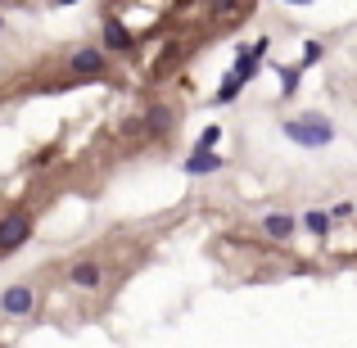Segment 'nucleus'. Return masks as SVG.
I'll use <instances>...</instances> for the list:
<instances>
[{
	"mask_svg": "<svg viewBox=\"0 0 357 348\" xmlns=\"http://www.w3.org/2000/svg\"><path fill=\"white\" fill-rule=\"evenodd\" d=\"M280 136L289 140V145H298V149H326V145H335V122L326 118V114H317V109H307V114H294V118H280Z\"/></svg>",
	"mask_w": 357,
	"mask_h": 348,
	"instance_id": "nucleus-1",
	"label": "nucleus"
},
{
	"mask_svg": "<svg viewBox=\"0 0 357 348\" xmlns=\"http://www.w3.org/2000/svg\"><path fill=\"white\" fill-rule=\"evenodd\" d=\"M32 231H36V218L27 209L5 213V218H0V258H5V253H14V249H23V244L32 240Z\"/></svg>",
	"mask_w": 357,
	"mask_h": 348,
	"instance_id": "nucleus-2",
	"label": "nucleus"
},
{
	"mask_svg": "<svg viewBox=\"0 0 357 348\" xmlns=\"http://www.w3.org/2000/svg\"><path fill=\"white\" fill-rule=\"evenodd\" d=\"M136 45H140V36L118 14H105V23H100V50L105 54H131Z\"/></svg>",
	"mask_w": 357,
	"mask_h": 348,
	"instance_id": "nucleus-3",
	"label": "nucleus"
},
{
	"mask_svg": "<svg viewBox=\"0 0 357 348\" xmlns=\"http://www.w3.org/2000/svg\"><path fill=\"white\" fill-rule=\"evenodd\" d=\"M68 73L73 77H109L114 63H109V54L100 50V45H77V50L68 54Z\"/></svg>",
	"mask_w": 357,
	"mask_h": 348,
	"instance_id": "nucleus-4",
	"label": "nucleus"
},
{
	"mask_svg": "<svg viewBox=\"0 0 357 348\" xmlns=\"http://www.w3.org/2000/svg\"><path fill=\"white\" fill-rule=\"evenodd\" d=\"M36 312V285L18 280V285L0 289V317H32Z\"/></svg>",
	"mask_w": 357,
	"mask_h": 348,
	"instance_id": "nucleus-5",
	"label": "nucleus"
},
{
	"mask_svg": "<svg viewBox=\"0 0 357 348\" xmlns=\"http://www.w3.org/2000/svg\"><path fill=\"white\" fill-rule=\"evenodd\" d=\"M105 280H109V267H105L100 258H77V262L68 267V285H73V289H100Z\"/></svg>",
	"mask_w": 357,
	"mask_h": 348,
	"instance_id": "nucleus-6",
	"label": "nucleus"
},
{
	"mask_svg": "<svg viewBox=\"0 0 357 348\" xmlns=\"http://www.w3.org/2000/svg\"><path fill=\"white\" fill-rule=\"evenodd\" d=\"M298 227H303V222H298L294 218V213H267V218H258V231L262 235H267V240L271 244H285V240H294V235H298Z\"/></svg>",
	"mask_w": 357,
	"mask_h": 348,
	"instance_id": "nucleus-7",
	"label": "nucleus"
},
{
	"mask_svg": "<svg viewBox=\"0 0 357 348\" xmlns=\"http://www.w3.org/2000/svg\"><path fill=\"white\" fill-rule=\"evenodd\" d=\"M172 127H176V109L172 105H149L145 114H140V131H145V136H167Z\"/></svg>",
	"mask_w": 357,
	"mask_h": 348,
	"instance_id": "nucleus-8",
	"label": "nucleus"
},
{
	"mask_svg": "<svg viewBox=\"0 0 357 348\" xmlns=\"http://www.w3.org/2000/svg\"><path fill=\"white\" fill-rule=\"evenodd\" d=\"M222 167H227V154H185L181 158L185 176H208V172H222Z\"/></svg>",
	"mask_w": 357,
	"mask_h": 348,
	"instance_id": "nucleus-9",
	"label": "nucleus"
},
{
	"mask_svg": "<svg viewBox=\"0 0 357 348\" xmlns=\"http://www.w3.org/2000/svg\"><path fill=\"white\" fill-rule=\"evenodd\" d=\"M298 222H303V231L307 235H317V240H326V235H331V209H307V213H298Z\"/></svg>",
	"mask_w": 357,
	"mask_h": 348,
	"instance_id": "nucleus-10",
	"label": "nucleus"
},
{
	"mask_svg": "<svg viewBox=\"0 0 357 348\" xmlns=\"http://www.w3.org/2000/svg\"><path fill=\"white\" fill-rule=\"evenodd\" d=\"M276 73H280V100H294V91L303 86V63H285Z\"/></svg>",
	"mask_w": 357,
	"mask_h": 348,
	"instance_id": "nucleus-11",
	"label": "nucleus"
},
{
	"mask_svg": "<svg viewBox=\"0 0 357 348\" xmlns=\"http://www.w3.org/2000/svg\"><path fill=\"white\" fill-rule=\"evenodd\" d=\"M218 145H222V122H208L199 131V140L190 145V154H218Z\"/></svg>",
	"mask_w": 357,
	"mask_h": 348,
	"instance_id": "nucleus-12",
	"label": "nucleus"
},
{
	"mask_svg": "<svg viewBox=\"0 0 357 348\" xmlns=\"http://www.w3.org/2000/svg\"><path fill=\"white\" fill-rule=\"evenodd\" d=\"M240 91H244V86H240V82H236V77L227 73V77H222V86L213 91V105H218V109H222V105H231V100H236Z\"/></svg>",
	"mask_w": 357,
	"mask_h": 348,
	"instance_id": "nucleus-13",
	"label": "nucleus"
},
{
	"mask_svg": "<svg viewBox=\"0 0 357 348\" xmlns=\"http://www.w3.org/2000/svg\"><path fill=\"white\" fill-rule=\"evenodd\" d=\"M321 54H326V45H321V41H303V68H307V63H317Z\"/></svg>",
	"mask_w": 357,
	"mask_h": 348,
	"instance_id": "nucleus-14",
	"label": "nucleus"
},
{
	"mask_svg": "<svg viewBox=\"0 0 357 348\" xmlns=\"http://www.w3.org/2000/svg\"><path fill=\"white\" fill-rule=\"evenodd\" d=\"M353 213H357V204H335V209H331V222H344V218H353Z\"/></svg>",
	"mask_w": 357,
	"mask_h": 348,
	"instance_id": "nucleus-15",
	"label": "nucleus"
},
{
	"mask_svg": "<svg viewBox=\"0 0 357 348\" xmlns=\"http://www.w3.org/2000/svg\"><path fill=\"white\" fill-rule=\"evenodd\" d=\"M213 9H218V14H236V0H218Z\"/></svg>",
	"mask_w": 357,
	"mask_h": 348,
	"instance_id": "nucleus-16",
	"label": "nucleus"
},
{
	"mask_svg": "<svg viewBox=\"0 0 357 348\" xmlns=\"http://www.w3.org/2000/svg\"><path fill=\"white\" fill-rule=\"evenodd\" d=\"M54 9H68V5H82V0H50Z\"/></svg>",
	"mask_w": 357,
	"mask_h": 348,
	"instance_id": "nucleus-17",
	"label": "nucleus"
},
{
	"mask_svg": "<svg viewBox=\"0 0 357 348\" xmlns=\"http://www.w3.org/2000/svg\"><path fill=\"white\" fill-rule=\"evenodd\" d=\"M285 5H312V0H285Z\"/></svg>",
	"mask_w": 357,
	"mask_h": 348,
	"instance_id": "nucleus-18",
	"label": "nucleus"
},
{
	"mask_svg": "<svg viewBox=\"0 0 357 348\" xmlns=\"http://www.w3.org/2000/svg\"><path fill=\"white\" fill-rule=\"evenodd\" d=\"M5 5H14V0H0V9H5Z\"/></svg>",
	"mask_w": 357,
	"mask_h": 348,
	"instance_id": "nucleus-19",
	"label": "nucleus"
},
{
	"mask_svg": "<svg viewBox=\"0 0 357 348\" xmlns=\"http://www.w3.org/2000/svg\"><path fill=\"white\" fill-rule=\"evenodd\" d=\"M0 32H5V18H0Z\"/></svg>",
	"mask_w": 357,
	"mask_h": 348,
	"instance_id": "nucleus-20",
	"label": "nucleus"
}]
</instances>
